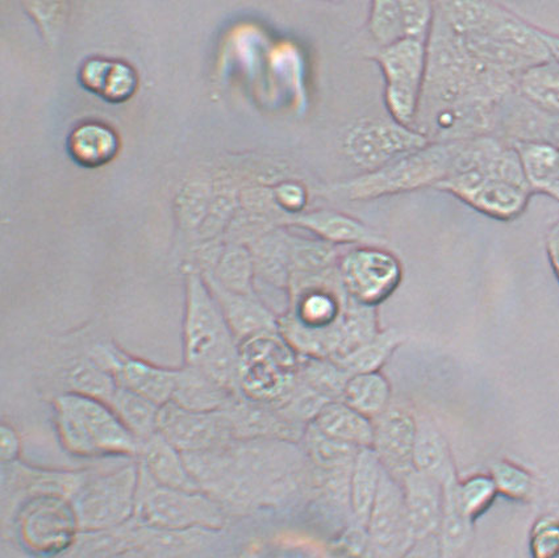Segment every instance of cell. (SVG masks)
Listing matches in <instances>:
<instances>
[{
  "instance_id": "9",
  "label": "cell",
  "mask_w": 559,
  "mask_h": 558,
  "mask_svg": "<svg viewBox=\"0 0 559 558\" xmlns=\"http://www.w3.org/2000/svg\"><path fill=\"white\" fill-rule=\"evenodd\" d=\"M157 432L182 453L226 448L235 436L226 409L198 413L173 402L159 408Z\"/></svg>"
},
{
  "instance_id": "1",
  "label": "cell",
  "mask_w": 559,
  "mask_h": 558,
  "mask_svg": "<svg viewBox=\"0 0 559 558\" xmlns=\"http://www.w3.org/2000/svg\"><path fill=\"white\" fill-rule=\"evenodd\" d=\"M185 360L222 387H239V345L218 301L203 282L189 280L183 324Z\"/></svg>"
},
{
  "instance_id": "10",
  "label": "cell",
  "mask_w": 559,
  "mask_h": 558,
  "mask_svg": "<svg viewBox=\"0 0 559 558\" xmlns=\"http://www.w3.org/2000/svg\"><path fill=\"white\" fill-rule=\"evenodd\" d=\"M402 275L400 260L383 249L357 248L342 261L345 290L356 304L371 309L396 290Z\"/></svg>"
},
{
  "instance_id": "38",
  "label": "cell",
  "mask_w": 559,
  "mask_h": 558,
  "mask_svg": "<svg viewBox=\"0 0 559 558\" xmlns=\"http://www.w3.org/2000/svg\"><path fill=\"white\" fill-rule=\"evenodd\" d=\"M546 250H548V258L552 271H555L559 281V221H557L548 230L546 235Z\"/></svg>"
},
{
  "instance_id": "2",
  "label": "cell",
  "mask_w": 559,
  "mask_h": 558,
  "mask_svg": "<svg viewBox=\"0 0 559 558\" xmlns=\"http://www.w3.org/2000/svg\"><path fill=\"white\" fill-rule=\"evenodd\" d=\"M57 432L67 451L81 458L134 454L139 439L107 403L80 393L56 397Z\"/></svg>"
},
{
  "instance_id": "24",
  "label": "cell",
  "mask_w": 559,
  "mask_h": 558,
  "mask_svg": "<svg viewBox=\"0 0 559 558\" xmlns=\"http://www.w3.org/2000/svg\"><path fill=\"white\" fill-rule=\"evenodd\" d=\"M391 387L381 371L352 375L346 381L343 402L368 418L377 419L388 412Z\"/></svg>"
},
{
  "instance_id": "40",
  "label": "cell",
  "mask_w": 559,
  "mask_h": 558,
  "mask_svg": "<svg viewBox=\"0 0 559 558\" xmlns=\"http://www.w3.org/2000/svg\"><path fill=\"white\" fill-rule=\"evenodd\" d=\"M281 202L288 210H300L305 204L304 190H300L297 186H288L281 192Z\"/></svg>"
},
{
  "instance_id": "26",
  "label": "cell",
  "mask_w": 559,
  "mask_h": 558,
  "mask_svg": "<svg viewBox=\"0 0 559 558\" xmlns=\"http://www.w3.org/2000/svg\"><path fill=\"white\" fill-rule=\"evenodd\" d=\"M298 224L320 239L333 244H353L374 240V236L361 222L353 217L336 213V211H314V213L300 216Z\"/></svg>"
},
{
  "instance_id": "41",
  "label": "cell",
  "mask_w": 559,
  "mask_h": 558,
  "mask_svg": "<svg viewBox=\"0 0 559 558\" xmlns=\"http://www.w3.org/2000/svg\"><path fill=\"white\" fill-rule=\"evenodd\" d=\"M542 191L546 192V194H549L552 198L558 199L559 201V181L545 186V188Z\"/></svg>"
},
{
  "instance_id": "39",
  "label": "cell",
  "mask_w": 559,
  "mask_h": 558,
  "mask_svg": "<svg viewBox=\"0 0 559 558\" xmlns=\"http://www.w3.org/2000/svg\"><path fill=\"white\" fill-rule=\"evenodd\" d=\"M403 558H439V548L430 538H419V543L411 548Z\"/></svg>"
},
{
  "instance_id": "37",
  "label": "cell",
  "mask_w": 559,
  "mask_h": 558,
  "mask_svg": "<svg viewBox=\"0 0 559 558\" xmlns=\"http://www.w3.org/2000/svg\"><path fill=\"white\" fill-rule=\"evenodd\" d=\"M0 447H2V461L3 463H11L17 459L21 453V439L14 428L3 425L0 431Z\"/></svg>"
},
{
  "instance_id": "34",
  "label": "cell",
  "mask_w": 559,
  "mask_h": 558,
  "mask_svg": "<svg viewBox=\"0 0 559 558\" xmlns=\"http://www.w3.org/2000/svg\"><path fill=\"white\" fill-rule=\"evenodd\" d=\"M497 486L493 479L487 477H474L466 483L454 485V497L460 509L471 518L491 502Z\"/></svg>"
},
{
  "instance_id": "31",
  "label": "cell",
  "mask_w": 559,
  "mask_h": 558,
  "mask_svg": "<svg viewBox=\"0 0 559 558\" xmlns=\"http://www.w3.org/2000/svg\"><path fill=\"white\" fill-rule=\"evenodd\" d=\"M305 438L308 452L325 470L338 471L355 463L359 448L334 440L330 436L321 434L312 425L308 426Z\"/></svg>"
},
{
  "instance_id": "13",
  "label": "cell",
  "mask_w": 559,
  "mask_h": 558,
  "mask_svg": "<svg viewBox=\"0 0 559 558\" xmlns=\"http://www.w3.org/2000/svg\"><path fill=\"white\" fill-rule=\"evenodd\" d=\"M417 423L402 409H388L374 422L372 449L391 476H407L414 471Z\"/></svg>"
},
{
  "instance_id": "19",
  "label": "cell",
  "mask_w": 559,
  "mask_h": 558,
  "mask_svg": "<svg viewBox=\"0 0 559 558\" xmlns=\"http://www.w3.org/2000/svg\"><path fill=\"white\" fill-rule=\"evenodd\" d=\"M531 194L532 191L487 177L464 202L493 219L512 221L524 213Z\"/></svg>"
},
{
  "instance_id": "4",
  "label": "cell",
  "mask_w": 559,
  "mask_h": 558,
  "mask_svg": "<svg viewBox=\"0 0 559 558\" xmlns=\"http://www.w3.org/2000/svg\"><path fill=\"white\" fill-rule=\"evenodd\" d=\"M464 144L427 145L411 155L395 159L384 168L366 173L344 185L352 199H372L395 192L411 191L423 186H436L452 175L455 159Z\"/></svg>"
},
{
  "instance_id": "17",
  "label": "cell",
  "mask_w": 559,
  "mask_h": 558,
  "mask_svg": "<svg viewBox=\"0 0 559 558\" xmlns=\"http://www.w3.org/2000/svg\"><path fill=\"white\" fill-rule=\"evenodd\" d=\"M146 474L159 486L181 491H201L186 466L182 452L158 432L146 441L144 449Z\"/></svg>"
},
{
  "instance_id": "3",
  "label": "cell",
  "mask_w": 559,
  "mask_h": 558,
  "mask_svg": "<svg viewBox=\"0 0 559 558\" xmlns=\"http://www.w3.org/2000/svg\"><path fill=\"white\" fill-rule=\"evenodd\" d=\"M297 352L278 332H263L239 345V387L255 403H284L298 383Z\"/></svg>"
},
{
  "instance_id": "8",
  "label": "cell",
  "mask_w": 559,
  "mask_h": 558,
  "mask_svg": "<svg viewBox=\"0 0 559 558\" xmlns=\"http://www.w3.org/2000/svg\"><path fill=\"white\" fill-rule=\"evenodd\" d=\"M429 145L423 134L397 121L362 120L350 128L344 140L346 155L359 168L371 173L395 159Z\"/></svg>"
},
{
  "instance_id": "35",
  "label": "cell",
  "mask_w": 559,
  "mask_h": 558,
  "mask_svg": "<svg viewBox=\"0 0 559 558\" xmlns=\"http://www.w3.org/2000/svg\"><path fill=\"white\" fill-rule=\"evenodd\" d=\"M404 38L427 43L433 21V5L428 2H400Z\"/></svg>"
},
{
  "instance_id": "33",
  "label": "cell",
  "mask_w": 559,
  "mask_h": 558,
  "mask_svg": "<svg viewBox=\"0 0 559 558\" xmlns=\"http://www.w3.org/2000/svg\"><path fill=\"white\" fill-rule=\"evenodd\" d=\"M370 32L382 48L404 38L403 16L400 2H374L371 4Z\"/></svg>"
},
{
  "instance_id": "12",
  "label": "cell",
  "mask_w": 559,
  "mask_h": 558,
  "mask_svg": "<svg viewBox=\"0 0 559 558\" xmlns=\"http://www.w3.org/2000/svg\"><path fill=\"white\" fill-rule=\"evenodd\" d=\"M94 363L111 373L121 388L145 397L158 407L170 403L176 393L179 370L156 367L117 348L95 349Z\"/></svg>"
},
{
  "instance_id": "28",
  "label": "cell",
  "mask_w": 559,
  "mask_h": 558,
  "mask_svg": "<svg viewBox=\"0 0 559 558\" xmlns=\"http://www.w3.org/2000/svg\"><path fill=\"white\" fill-rule=\"evenodd\" d=\"M526 178L533 190L559 181V147L546 143H516Z\"/></svg>"
},
{
  "instance_id": "36",
  "label": "cell",
  "mask_w": 559,
  "mask_h": 558,
  "mask_svg": "<svg viewBox=\"0 0 559 558\" xmlns=\"http://www.w3.org/2000/svg\"><path fill=\"white\" fill-rule=\"evenodd\" d=\"M493 483L497 489L513 497H522L530 489V478L525 473L510 464L493 467Z\"/></svg>"
},
{
  "instance_id": "5",
  "label": "cell",
  "mask_w": 559,
  "mask_h": 558,
  "mask_svg": "<svg viewBox=\"0 0 559 558\" xmlns=\"http://www.w3.org/2000/svg\"><path fill=\"white\" fill-rule=\"evenodd\" d=\"M385 79V104L397 123H413L419 107L428 55L427 43L403 38L377 56Z\"/></svg>"
},
{
  "instance_id": "25",
  "label": "cell",
  "mask_w": 559,
  "mask_h": 558,
  "mask_svg": "<svg viewBox=\"0 0 559 558\" xmlns=\"http://www.w3.org/2000/svg\"><path fill=\"white\" fill-rule=\"evenodd\" d=\"M107 404L139 440L147 441L157 434L160 408L157 404L121 388L120 384Z\"/></svg>"
},
{
  "instance_id": "23",
  "label": "cell",
  "mask_w": 559,
  "mask_h": 558,
  "mask_svg": "<svg viewBox=\"0 0 559 558\" xmlns=\"http://www.w3.org/2000/svg\"><path fill=\"white\" fill-rule=\"evenodd\" d=\"M523 99L552 117H559V63L549 59L519 75Z\"/></svg>"
},
{
  "instance_id": "7",
  "label": "cell",
  "mask_w": 559,
  "mask_h": 558,
  "mask_svg": "<svg viewBox=\"0 0 559 558\" xmlns=\"http://www.w3.org/2000/svg\"><path fill=\"white\" fill-rule=\"evenodd\" d=\"M140 473L136 466L100 477L85 487L73 504L80 529H111L136 511Z\"/></svg>"
},
{
  "instance_id": "20",
  "label": "cell",
  "mask_w": 559,
  "mask_h": 558,
  "mask_svg": "<svg viewBox=\"0 0 559 558\" xmlns=\"http://www.w3.org/2000/svg\"><path fill=\"white\" fill-rule=\"evenodd\" d=\"M81 81L90 92L112 104L130 99L138 87L133 69L117 61L90 60L81 70Z\"/></svg>"
},
{
  "instance_id": "6",
  "label": "cell",
  "mask_w": 559,
  "mask_h": 558,
  "mask_svg": "<svg viewBox=\"0 0 559 558\" xmlns=\"http://www.w3.org/2000/svg\"><path fill=\"white\" fill-rule=\"evenodd\" d=\"M153 484L145 490L139 486L136 512L141 522L154 529L171 531L221 527V510L201 492L173 490Z\"/></svg>"
},
{
  "instance_id": "32",
  "label": "cell",
  "mask_w": 559,
  "mask_h": 558,
  "mask_svg": "<svg viewBox=\"0 0 559 558\" xmlns=\"http://www.w3.org/2000/svg\"><path fill=\"white\" fill-rule=\"evenodd\" d=\"M69 382L74 393L92 396L105 403L111 400L118 389V382L114 376L94 361L76 365L70 371Z\"/></svg>"
},
{
  "instance_id": "30",
  "label": "cell",
  "mask_w": 559,
  "mask_h": 558,
  "mask_svg": "<svg viewBox=\"0 0 559 558\" xmlns=\"http://www.w3.org/2000/svg\"><path fill=\"white\" fill-rule=\"evenodd\" d=\"M401 343L400 333L396 331L379 332L371 342L350 353L343 360L334 363H337L350 376L379 371Z\"/></svg>"
},
{
  "instance_id": "15",
  "label": "cell",
  "mask_w": 559,
  "mask_h": 558,
  "mask_svg": "<svg viewBox=\"0 0 559 558\" xmlns=\"http://www.w3.org/2000/svg\"><path fill=\"white\" fill-rule=\"evenodd\" d=\"M403 478L411 535L428 537L441 519L440 480L415 470Z\"/></svg>"
},
{
  "instance_id": "22",
  "label": "cell",
  "mask_w": 559,
  "mask_h": 558,
  "mask_svg": "<svg viewBox=\"0 0 559 558\" xmlns=\"http://www.w3.org/2000/svg\"><path fill=\"white\" fill-rule=\"evenodd\" d=\"M119 140L108 127L98 123L83 124L69 139L70 155L86 168H98L117 156Z\"/></svg>"
},
{
  "instance_id": "27",
  "label": "cell",
  "mask_w": 559,
  "mask_h": 558,
  "mask_svg": "<svg viewBox=\"0 0 559 558\" xmlns=\"http://www.w3.org/2000/svg\"><path fill=\"white\" fill-rule=\"evenodd\" d=\"M414 470L443 483L452 477L445 442L432 427L417 425Z\"/></svg>"
},
{
  "instance_id": "18",
  "label": "cell",
  "mask_w": 559,
  "mask_h": 558,
  "mask_svg": "<svg viewBox=\"0 0 559 558\" xmlns=\"http://www.w3.org/2000/svg\"><path fill=\"white\" fill-rule=\"evenodd\" d=\"M233 393L202 371L188 367L179 370L171 402L190 412L215 413L229 407Z\"/></svg>"
},
{
  "instance_id": "16",
  "label": "cell",
  "mask_w": 559,
  "mask_h": 558,
  "mask_svg": "<svg viewBox=\"0 0 559 558\" xmlns=\"http://www.w3.org/2000/svg\"><path fill=\"white\" fill-rule=\"evenodd\" d=\"M321 434L356 448H372L374 422L343 401H331L310 423Z\"/></svg>"
},
{
  "instance_id": "11",
  "label": "cell",
  "mask_w": 559,
  "mask_h": 558,
  "mask_svg": "<svg viewBox=\"0 0 559 558\" xmlns=\"http://www.w3.org/2000/svg\"><path fill=\"white\" fill-rule=\"evenodd\" d=\"M21 523L23 542L41 555L67 548L80 527L74 507L57 496L31 500L22 511Z\"/></svg>"
},
{
  "instance_id": "21",
  "label": "cell",
  "mask_w": 559,
  "mask_h": 558,
  "mask_svg": "<svg viewBox=\"0 0 559 558\" xmlns=\"http://www.w3.org/2000/svg\"><path fill=\"white\" fill-rule=\"evenodd\" d=\"M384 466L372 448L359 449L352 465L349 479V502L353 515L368 525L374 506Z\"/></svg>"
},
{
  "instance_id": "14",
  "label": "cell",
  "mask_w": 559,
  "mask_h": 558,
  "mask_svg": "<svg viewBox=\"0 0 559 558\" xmlns=\"http://www.w3.org/2000/svg\"><path fill=\"white\" fill-rule=\"evenodd\" d=\"M368 529L372 544L388 554L400 548L404 538L411 535L403 487L385 470L370 512Z\"/></svg>"
},
{
  "instance_id": "29",
  "label": "cell",
  "mask_w": 559,
  "mask_h": 558,
  "mask_svg": "<svg viewBox=\"0 0 559 558\" xmlns=\"http://www.w3.org/2000/svg\"><path fill=\"white\" fill-rule=\"evenodd\" d=\"M301 380L330 401H342L350 375L330 358L307 357L299 364Z\"/></svg>"
}]
</instances>
